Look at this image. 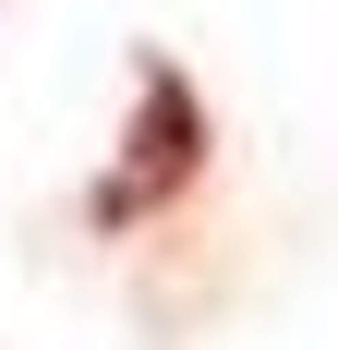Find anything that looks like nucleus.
Here are the masks:
<instances>
[{
  "mask_svg": "<svg viewBox=\"0 0 338 350\" xmlns=\"http://www.w3.org/2000/svg\"><path fill=\"white\" fill-rule=\"evenodd\" d=\"M194 170H205V109H194V85H181V72H145V97H133V157H121V181L97 193V217L121 230V217L169 206Z\"/></svg>",
  "mask_w": 338,
  "mask_h": 350,
  "instance_id": "obj_1",
  "label": "nucleus"
}]
</instances>
